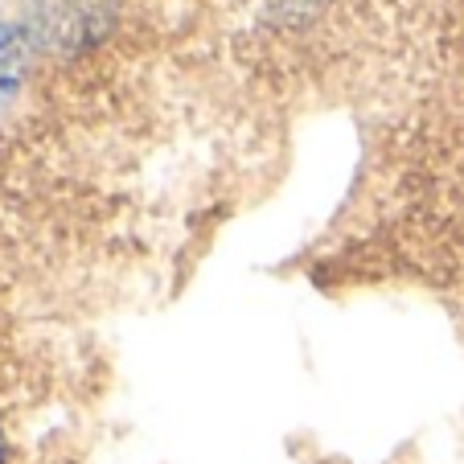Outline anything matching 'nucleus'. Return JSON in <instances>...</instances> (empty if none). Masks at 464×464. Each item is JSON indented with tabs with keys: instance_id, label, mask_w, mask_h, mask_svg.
<instances>
[{
	"instance_id": "obj_2",
	"label": "nucleus",
	"mask_w": 464,
	"mask_h": 464,
	"mask_svg": "<svg viewBox=\"0 0 464 464\" xmlns=\"http://www.w3.org/2000/svg\"><path fill=\"white\" fill-rule=\"evenodd\" d=\"M0 464H9V431L0 423Z\"/></svg>"
},
{
	"instance_id": "obj_1",
	"label": "nucleus",
	"mask_w": 464,
	"mask_h": 464,
	"mask_svg": "<svg viewBox=\"0 0 464 464\" xmlns=\"http://www.w3.org/2000/svg\"><path fill=\"white\" fill-rule=\"evenodd\" d=\"M17 79H21V42L9 29H0V107L9 103Z\"/></svg>"
}]
</instances>
